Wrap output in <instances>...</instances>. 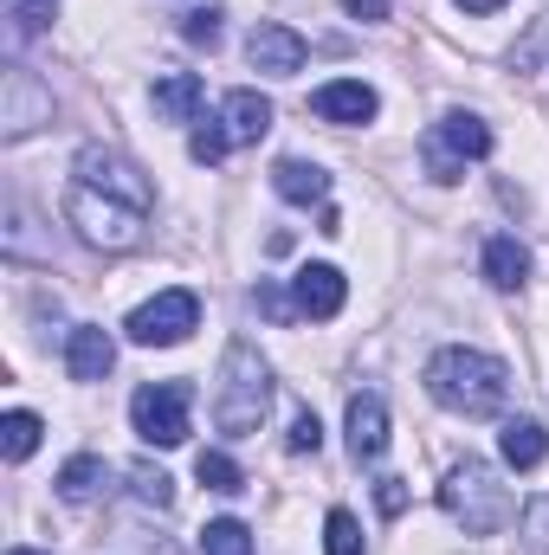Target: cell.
I'll list each match as a JSON object with an SVG mask.
<instances>
[{
  "label": "cell",
  "instance_id": "9a60e30c",
  "mask_svg": "<svg viewBox=\"0 0 549 555\" xmlns=\"http://www.w3.org/2000/svg\"><path fill=\"white\" fill-rule=\"evenodd\" d=\"M214 124L227 130L233 149H246V142H259L266 130H272V104H266L259 91H227V98H220V111H214Z\"/></svg>",
  "mask_w": 549,
  "mask_h": 555
},
{
  "label": "cell",
  "instance_id": "d6986e66",
  "mask_svg": "<svg viewBox=\"0 0 549 555\" xmlns=\"http://www.w3.org/2000/svg\"><path fill=\"white\" fill-rule=\"evenodd\" d=\"M498 452H505V465H511V472H537V465L549 459V433L537 426V420H505Z\"/></svg>",
  "mask_w": 549,
  "mask_h": 555
},
{
  "label": "cell",
  "instance_id": "d6a6232c",
  "mask_svg": "<svg viewBox=\"0 0 549 555\" xmlns=\"http://www.w3.org/2000/svg\"><path fill=\"white\" fill-rule=\"evenodd\" d=\"M343 7H349L362 26H382V20H388V0H343Z\"/></svg>",
  "mask_w": 549,
  "mask_h": 555
},
{
  "label": "cell",
  "instance_id": "d4e9b609",
  "mask_svg": "<svg viewBox=\"0 0 549 555\" xmlns=\"http://www.w3.org/2000/svg\"><path fill=\"white\" fill-rule=\"evenodd\" d=\"M130 485H137L142 504H155V511H168V504H175V478H168L162 465H137V472H130Z\"/></svg>",
  "mask_w": 549,
  "mask_h": 555
},
{
  "label": "cell",
  "instance_id": "8fae6325",
  "mask_svg": "<svg viewBox=\"0 0 549 555\" xmlns=\"http://www.w3.org/2000/svg\"><path fill=\"white\" fill-rule=\"evenodd\" d=\"M310 111H317L323 124L356 130V124H375L382 98H375V85H362V78H330V85H317V91H310Z\"/></svg>",
  "mask_w": 549,
  "mask_h": 555
},
{
  "label": "cell",
  "instance_id": "83f0119b",
  "mask_svg": "<svg viewBox=\"0 0 549 555\" xmlns=\"http://www.w3.org/2000/svg\"><path fill=\"white\" fill-rule=\"evenodd\" d=\"M52 7H59V0H7V20H13V33L26 39V33H39V26L52 20Z\"/></svg>",
  "mask_w": 549,
  "mask_h": 555
},
{
  "label": "cell",
  "instance_id": "f1b7e54d",
  "mask_svg": "<svg viewBox=\"0 0 549 555\" xmlns=\"http://www.w3.org/2000/svg\"><path fill=\"white\" fill-rule=\"evenodd\" d=\"M524 537H531V550H549V498L524 504Z\"/></svg>",
  "mask_w": 549,
  "mask_h": 555
},
{
  "label": "cell",
  "instance_id": "277c9868",
  "mask_svg": "<svg viewBox=\"0 0 549 555\" xmlns=\"http://www.w3.org/2000/svg\"><path fill=\"white\" fill-rule=\"evenodd\" d=\"M65 227L85 246H98V253H137L142 233H149V214L130 207V201H111V194L85 188V181H72L65 188Z\"/></svg>",
  "mask_w": 549,
  "mask_h": 555
},
{
  "label": "cell",
  "instance_id": "4fadbf2b",
  "mask_svg": "<svg viewBox=\"0 0 549 555\" xmlns=\"http://www.w3.org/2000/svg\"><path fill=\"white\" fill-rule=\"evenodd\" d=\"M111 369H117V336L98 330V323H78L65 336V375L72 382H104Z\"/></svg>",
  "mask_w": 549,
  "mask_h": 555
},
{
  "label": "cell",
  "instance_id": "1f68e13d",
  "mask_svg": "<svg viewBox=\"0 0 549 555\" xmlns=\"http://www.w3.org/2000/svg\"><path fill=\"white\" fill-rule=\"evenodd\" d=\"M253 304H259L266 317H278V323H284V317H297V304H291V291H278V284H259V291H253Z\"/></svg>",
  "mask_w": 549,
  "mask_h": 555
},
{
  "label": "cell",
  "instance_id": "8992f818",
  "mask_svg": "<svg viewBox=\"0 0 549 555\" xmlns=\"http://www.w3.org/2000/svg\"><path fill=\"white\" fill-rule=\"evenodd\" d=\"M188 408H194V388L188 382H149L137 388V401H130V426H137L142 446H181L194 426H188Z\"/></svg>",
  "mask_w": 549,
  "mask_h": 555
},
{
  "label": "cell",
  "instance_id": "603a6c76",
  "mask_svg": "<svg viewBox=\"0 0 549 555\" xmlns=\"http://www.w3.org/2000/svg\"><path fill=\"white\" fill-rule=\"evenodd\" d=\"M194 478H201L207 491H246V472H240L227 452H201V459H194Z\"/></svg>",
  "mask_w": 549,
  "mask_h": 555
},
{
  "label": "cell",
  "instance_id": "6da1fadb",
  "mask_svg": "<svg viewBox=\"0 0 549 555\" xmlns=\"http://www.w3.org/2000/svg\"><path fill=\"white\" fill-rule=\"evenodd\" d=\"M420 382H426V395H433L446 414H465V420H485L511 401V369H505L491 349H465V343L439 349Z\"/></svg>",
  "mask_w": 549,
  "mask_h": 555
},
{
  "label": "cell",
  "instance_id": "ba28073f",
  "mask_svg": "<svg viewBox=\"0 0 549 555\" xmlns=\"http://www.w3.org/2000/svg\"><path fill=\"white\" fill-rule=\"evenodd\" d=\"M72 181H85V188H98V194H111V201H130V207H142V214H149V201H155L149 175H142L130 155L104 149V142H85V149H78Z\"/></svg>",
  "mask_w": 549,
  "mask_h": 555
},
{
  "label": "cell",
  "instance_id": "f546056e",
  "mask_svg": "<svg viewBox=\"0 0 549 555\" xmlns=\"http://www.w3.org/2000/svg\"><path fill=\"white\" fill-rule=\"evenodd\" d=\"M375 511L382 517H401L408 511V485L401 478H375Z\"/></svg>",
  "mask_w": 549,
  "mask_h": 555
},
{
  "label": "cell",
  "instance_id": "836d02e7",
  "mask_svg": "<svg viewBox=\"0 0 549 555\" xmlns=\"http://www.w3.org/2000/svg\"><path fill=\"white\" fill-rule=\"evenodd\" d=\"M511 0H459V13H478V20H491V13H505Z\"/></svg>",
  "mask_w": 549,
  "mask_h": 555
},
{
  "label": "cell",
  "instance_id": "52a82bcc",
  "mask_svg": "<svg viewBox=\"0 0 549 555\" xmlns=\"http://www.w3.org/2000/svg\"><path fill=\"white\" fill-rule=\"evenodd\" d=\"M194 323H201V297L194 291H155L149 304H137L130 310V343H142V349H175V343H188L194 336Z\"/></svg>",
  "mask_w": 549,
  "mask_h": 555
},
{
  "label": "cell",
  "instance_id": "e575fe53",
  "mask_svg": "<svg viewBox=\"0 0 549 555\" xmlns=\"http://www.w3.org/2000/svg\"><path fill=\"white\" fill-rule=\"evenodd\" d=\"M7 555H39V550H26V543H13V550H7Z\"/></svg>",
  "mask_w": 549,
  "mask_h": 555
},
{
  "label": "cell",
  "instance_id": "3957f363",
  "mask_svg": "<svg viewBox=\"0 0 549 555\" xmlns=\"http://www.w3.org/2000/svg\"><path fill=\"white\" fill-rule=\"evenodd\" d=\"M439 511H446L465 537H498V530L518 517V498H511V485L498 478V465L459 459V465L439 478Z\"/></svg>",
  "mask_w": 549,
  "mask_h": 555
},
{
  "label": "cell",
  "instance_id": "2e32d148",
  "mask_svg": "<svg viewBox=\"0 0 549 555\" xmlns=\"http://www.w3.org/2000/svg\"><path fill=\"white\" fill-rule=\"evenodd\" d=\"M478 266H485V284H491V291H524V284H531V253H524L511 233H491L485 253H478Z\"/></svg>",
  "mask_w": 549,
  "mask_h": 555
},
{
  "label": "cell",
  "instance_id": "7c38bea8",
  "mask_svg": "<svg viewBox=\"0 0 549 555\" xmlns=\"http://www.w3.org/2000/svg\"><path fill=\"white\" fill-rule=\"evenodd\" d=\"M291 304H297V317L330 323V317L349 304V278L336 272V266H304V272L291 278Z\"/></svg>",
  "mask_w": 549,
  "mask_h": 555
},
{
  "label": "cell",
  "instance_id": "5bb4252c",
  "mask_svg": "<svg viewBox=\"0 0 549 555\" xmlns=\"http://www.w3.org/2000/svg\"><path fill=\"white\" fill-rule=\"evenodd\" d=\"M343 433H349V452L356 459H382L388 452V401L382 395H349V414H343Z\"/></svg>",
  "mask_w": 549,
  "mask_h": 555
},
{
  "label": "cell",
  "instance_id": "4dcf8cb0",
  "mask_svg": "<svg viewBox=\"0 0 549 555\" xmlns=\"http://www.w3.org/2000/svg\"><path fill=\"white\" fill-rule=\"evenodd\" d=\"M323 446V426H317V414L304 408V414L291 420V452H317Z\"/></svg>",
  "mask_w": 549,
  "mask_h": 555
},
{
  "label": "cell",
  "instance_id": "9c48e42d",
  "mask_svg": "<svg viewBox=\"0 0 549 555\" xmlns=\"http://www.w3.org/2000/svg\"><path fill=\"white\" fill-rule=\"evenodd\" d=\"M39 124H52V91H46L26 65H13L7 85H0V137L20 142V137H33Z\"/></svg>",
  "mask_w": 549,
  "mask_h": 555
},
{
  "label": "cell",
  "instance_id": "7a4b0ae2",
  "mask_svg": "<svg viewBox=\"0 0 549 555\" xmlns=\"http://www.w3.org/2000/svg\"><path fill=\"white\" fill-rule=\"evenodd\" d=\"M266 408H272V369L253 343H227L220 356V382H214V426L227 439H253L266 426Z\"/></svg>",
  "mask_w": 549,
  "mask_h": 555
},
{
  "label": "cell",
  "instance_id": "30bf717a",
  "mask_svg": "<svg viewBox=\"0 0 549 555\" xmlns=\"http://www.w3.org/2000/svg\"><path fill=\"white\" fill-rule=\"evenodd\" d=\"M304 33H291V26H278V20H266V26H253L246 33V65L253 72H266V78H297L304 72Z\"/></svg>",
  "mask_w": 549,
  "mask_h": 555
},
{
  "label": "cell",
  "instance_id": "7402d4cb",
  "mask_svg": "<svg viewBox=\"0 0 549 555\" xmlns=\"http://www.w3.org/2000/svg\"><path fill=\"white\" fill-rule=\"evenodd\" d=\"M201 555H253V530L240 517H214L201 530Z\"/></svg>",
  "mask_w": 549,
  "mask_h": 555
},
{
  "label": "cell",
  "instance_id": "ac0fdd59",
  "mask_svg": "<svg viewBox=\"0 0 549 555\" xmlns=\"http://www.w3.org/2000/svg\"><path fill=\"white\" fill-rule=\"evenodd\" d=\"M272 188H278V201H291V207L330 201V175H323L317 162H297V155H284V162L272 168Z\"/></svg>",
  "mask_w": 549,
  "mask_h": 555
},
{
  "label": "cell",
  "instance_id": "484cf974",
  "mask_svg": "<svg viewBox=\"0 0 549 555\" xmlns=\"http://www.w3.org/2000/svg\"><path fill=\"white\" fill-rule=\"evenodd\" d=\"M227 149H233V142H227V130H220L214 117H207V124H201V130L188 137V155H194L201 168H214V162H227Z\"/></svg>",
  "mask_w": 549,
  "mask_h": 555
},
{
  "label": "cell",
  "instance_id": "e0dca14e",
  "mask_svg": "<svg viewBox=\"0 0 549 555\" xmlns=\"http://www.w3.org/2000/svg\"><path fill=\"white\" fill-rule=\"evenodd\" d=\"M149 104H155L162 124H201V78L194 72H168V78H155Z\"/></svg>",
  "mask_w": 549,
  "mask_h": 555
},
{
  "label": "cell",
  "instance_id": "ffe728a7",
  "mask_svg": "<svg viewBox=\"0 0 549 555\" xmlns=\"http://www.w3.org/2000/svg\"><path fill=\"white\" fill-rule=\"evenodd\" d=\"M98 485H104V459H98V452H78V459L59 465V498H65V504H91Z\"/></svg>",
  "mask_w": 549,
  "mask_h": 555
},
{
  "label": "cell",
  "instance_id": "4316f807",
  "mask_svg": "<svg viewBox=\"0 0 549 555\" xmlns=\"http://www.w3.org/2000/svg\"><path fill=\"white\" fill-rule=\"evenodd\" d=\"M181 39H188V46H207V52H214V46H220V7H194V13L181 20Z\"/></svg>",
  "mask_w": 549,
  "mask_h": 555
},
{
  "label": "cell",
  "instance_id": "44dd1931",
  "mask_svg": "<svg viewBox=\"0 0 549 555\" xmlns=\"http://www.w3.org/2000/svg\"><path fill=\"white\" fill-rule=\"evenodd\" d=\"M39 433H46V420L26 414V408H13V414H0V452L20 465V459H33V452H39Z\"/></svg>",
  "mask_w": 549,
  "mask_h": 555
},
{
  "label": "cell",
  "instance_id": "5b68a950",
  "mask_svg": "<svg viewBox=\"0 0 549 555\" xmlns=\"http://www.w3.org/2000/svg\"><path fill=\"white\" fill-rule=\"evenodd\" d=\"M491 155V124L485 117H472V111H446L439 124H426V137H420V162H426V175L439 181V188H452L472 162H485Z\"/></svg>",
  "mask_w": 549,
  "mask_h": 555
},
{
  "label": "cell",
  "instance_id": "cb8c5ba5",
  "mask_svg": "<svg viewBox=\"0 0 549 555\" xmlns=\"http://www.w3.org/2000/svg\"><path fill=\"white\" fill-rule=\"evenodd\" d=\"M323 550L330 555H362V524H356V511H330V517H323Z\"/></svg>",
  "mask_w": 549,
  "mask_h": 555
}]
</instances>
